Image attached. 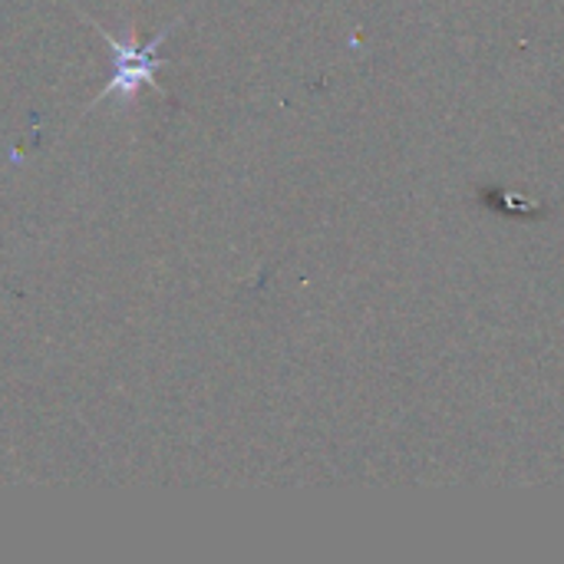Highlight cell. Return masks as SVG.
<instances>
[{
    "mask_svg": "<svg viewBox=\"0 0 564 564\" xmlns=\"http://www.w3.org/2000/svg\"><path fill=\"white\" fill-rule=\"evenodd\" d=\"M175 23H178V20H175ZM175 23H169L165 30H159L145 46H135L132 40H122V36L102 30L99 23H93L96 33L102 36V43H109L112 53H116L112 79L106 83V89H99V96L93 99V106H99L102 99H126V102H129V99H135V93H139L142 83H155V73L165 66V59L159 56V50H162V43L169 40V33L175 30Z\"/></svg>",
    "mask_w": 564,
    "mask_h": 564,
    "instance_id": "6da1fadb",
    "label": "cell"
}]
</instances>
